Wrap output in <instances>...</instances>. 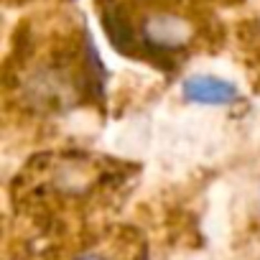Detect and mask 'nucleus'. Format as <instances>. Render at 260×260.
<instances>
[{
    "instance_id": "obj_2",
    "label": "nucleus",
    "mask_w": 260,
    "mask_h": 260,
    "mask_svg": "<svg viewBox=\"0 0 260 260\" xmlns=\"http://www.w3.org/2000/svg\"><path fill=\"white\" fill-rule=\"evenodd\" d=\"M97 59L94 49L87 41V34H64L54 36L46 46L34 49L18 72L21 97L39 105L41 110L56 107L67 110L87 97L97 82Z\"/></svg>"
},
{
    "instance_id": "obj_3",
    "label": "nucleus",
    "mask_w": 260,
    "mask_h": 260,
    "mask_svg": "<svg viewBox=\"0 0 260 260\" xmlns=\"http://www.w3.org/2000/svg\"><path fill=\"white\" fill-rule=\"evenodd\" d=\"M184 97L199 105H232L240 100V92L232 82L219 79L214 74H197L184 82Z\"/></svg>"
},
{
    "instance_id": "obj_4",
    "label": "nucleus",
    "mask_w": 260,
    "mask_h": 260,
    "mask_svg": "<svg viewBox=\"0 0 260 260\" xmlns=\"http://www.w3.org/2000/svg\"><path fill=\"white\" fill-rule=\"evenodd\" d=\"M74 260H120L115 252H110V250H102V247H92V250H87V252H82V255H77Z\"/></svg>"
},
{
    "instance_id": "obj_1",
    "label": "nucleus",
    "mask_w": 260,
    "mask_h": 260,
    "mask_svg": "<svg viewBox=\"0 0 260 260\" xmlns=\"http://www.w3.org/2000/svg\"><path fill=\"white\" fill-rule=\"evenodd\" d=\"M110 44L161 72L181 67L199 46L204 23L186 0H97Z\"/></svg>"
}]
</instances>
